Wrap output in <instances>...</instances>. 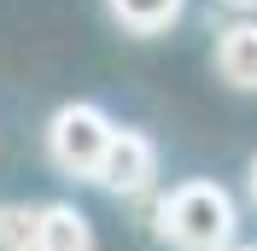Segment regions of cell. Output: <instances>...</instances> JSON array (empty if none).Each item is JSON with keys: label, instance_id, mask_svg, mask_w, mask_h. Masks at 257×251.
Returning a JSON list of instances; mask_svg holds the SVG:
<instances>
[{"label": "cell", "instance_id": "6da1fadb", "mask_svg": "<svg viewBox=\"0 0 257 251\" xmlns=\"http://www.w3.org/2000/svg\"><path fill=\"white\" fill-rule=\"evenodd\" d=\"M234 199L216 181H181L158 199V234L176 251H234Z\"/></svg>", "mask_w": 257, "mask_h": 251}, {"label": "cell", "instance_id": "7a4b0ae2", "mask_svg": "<svg viewBox=\"0 0 257 251\" xmlns=\"http://www.w3.org/2000/svg\"><path fill=\"white\" fill-rule=\"evenodd\" d=\"M111 129L117 123L99 105H88V99L59 105L53 123H47V158H53V170L70 175V181H94L99 152H105V141H111Z\"/></svg>", "mask_w": 257, "mask_h": 251}, {"label": "cell", "instance_id": "3957f363", "mask_svg": "<svg viewBox=\"0 0 257 251\" xmlns=\"http://www.w3.org/2000/svg\"><path fill=\"white\" fill-rule=\"evenodd\" d=\"M152 175H158V146L146 141L141 129H111V141H105V152H99L94 181L105 193H117V199H128V193H146V187H152Z\"/></svg>", "mask_w": 257, "mask_h": 251}, {"label": "cell", "instance_id": "277c9868", "mask_svg": "<svg viewBox=\"0 0 257 251\" xmlns=\"http://www.w3.org/2000/svg\"><path fill=\"white\" fill-rule=\"evenodd\" d=\"M216 70H222L228 88L240 94H257V24H228L222 41H216Z\"/></svg>", "mask_w": 257, "mask_h": 251}, {"label": "cell", "instance_id": "5b68a950", "mask_svg": "<svg viewBox=\"0 0 257 251\" xmlns=\"http://www.w3.org/2000/svg\"><path fill=\"white\" fill-rule=\"evenodd\" d=\"M41 251H94V222L76 204H41Z\"/></svg>", "mask_w": 257, "mask_h": 251}, {"label": "cell", "instance_id": "8992f818", "mask_svg": "<svg viewBox=\"0 0 257 251\" xmlns=\"http://www.w3.org/2000/svg\"><path fill=\"white\" fill-rule=\"evenodd\" d=\"M105 6H111V18L123 24L128 35H164L181 18L187 0H105Z\"/></svg>", "mask_w": 257, "mask_h": 251}, {"label": "cell", "instance_id": "52a82bcc", "mask_svg": "<svg viewBox=\"0 0 257 251\" xmlns=\"http://www.w3.org/2000/svg\"><path fill=\"white\" fill-rule=\"evenodd\" d=\"M0 251H41V204H0Z\"/></svg>", "mask_w": 257, "mask_h": 251}, {"label": "cell", "instance_id": "ba28073f", "mask_svg": "<svg viewBox=\"0 0 257 251\" xmlns=\"http://www.w3.org/2000/svg\"><path fill=\"white\" fill-rule=\"evenodd\" d=\"M245 187H251V204H257V158H251V170H245Z\"/></svg>", "mask_w": 257, "mask_h": 251}, {"label": "cell", "instance_id": "9c48e42d", "mask_svg": "<svg viewBox=\"0 0 257 251\" xmlns=\"http://www.w3.org/2000/svg\"><path fill=\"white\" fill-rule=\"evenodd\" d=\"M222 6H234V12H257V0H222Z\"/></svg>", "mask_w": 257, "mask_h": 251}, {"label": "cell", "instance_id": "30bf717a", "mask_svg": "<svg viewBox=\"0 0 257 251\" xmlns=\"http://www.w3.org/2000/svg\"><path fill=\"white\" fill-rule=\"evenodd\" d=\"M240 251H257V245H240Z\"/></svg>", "mask_w": 257, "mask_h": 251}]
</instances>
